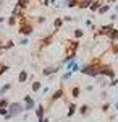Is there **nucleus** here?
I'll list each match as a JSON object with an SVG mask.
<instances>
[{
	"mask_svg": "<svg viewBox=\"0 0 118 122\" xmlns=\"http://www.w3.org/2000/svg\"><path fill=\"white\" fill-rule=\"evenodd\" d=\"M115 2H117V0H92L91 8L97 10V11H100V13H104V11H107L109 7L112 5V3H115Z\"/></svg>",
	"mask_w": 118,
	"mask_h": 122,
	"instance_id": "f257e3e1",
	"label": "nucleus"
},
{
	"mask_svg": "<svg viewBox=\"0 0 118 122\" xmlns=\"http://www.w3.org/2000/svg\"><path fill=\"white\" fill-rule=\"evenodd\" d=\"M66 7H79V8H87L91 7L92 0H65Z\"/></svg>",
	"mask_w": 118,
	"mask_h": 122,
	"instance_id": "f03ea898",
	"label": "nucleus"
},
{
	"mask_svg": "<svg viewBox=\"0 0 118 122\" xmlns=\"http://www.w3.org/2000/svg\"><path fill=\"white\" fill-rule=\"evenodd\" d=\"M21 112V104H18V103H15V104H10V114L7 116V117H13V116H16V114H19Z\"/></svg>",
	"mask_w": 118,
	"mask_h": 122,
	"instance_id": "7ed1b4c3",
	"label": "nucleus"
},
{
	"mask_svg": "<svg viewBox=\"0 0 118 122\" xmlns=\"http://www.w3.org/2000/svg\"><path fill=\"white\" fill-rule=\"evenodd\" d=\"M57 72V67H49L44 70V75H50V73H55Z\"/></svg>",
	"mask_w": 118,
	"mask_h": 122,
	"instance_id": "20e7f679",
	"label": "nucleus"
},
{
	"mask_svg": "<svg viewBox=\"0 0 118 122\" xmlns=\"http://www.w3.org/2000/svg\"><path fill=\"white\" fill-rule=\"evenodd\" d=\"M27 78V73H26V70H23V72H21V73H19V81H21V83H23V81H24V80H26Z\"/></svg>",
	"mask_w": 118,
	"mask_h": 122,
	"instance_id": "39448f33",
	"label": "nucleus"
},
{
	"mask_svg": "<svg viewBox=\"0 0 118 122\" xmlns=\"http://www.w3.org/2000/svg\"><path fill=\"white\" fill-rule=\"evenodd\" d=\"M7 106H8V101H7V99H2V101H0V109H3V107H7Z\"/></svg>",
	"mask_w": 118,
	"mask_h": 122,
	"instance_id": "423d86ee",
	"label": "nucleus"
},
{
	"mask_svg": "<svg viewBox=\"0 0 118 122\" xmlns=\"http://www.w3.org/2000/svg\"><path fill=\"white\" fill-rule=\"evenodd\" d=\"M36 114H37V117H42V114H44V109H42V107H39V109L36 111Z\"/></svg>",
	"mask_w": 118,
	"mask_h": 122,
	"instance_id": "0eeeda50",
	"label": "nucleus"
},
{
	"mask_svg": "<svg viewBox=\"0 0 118 122\" xmlns=\"http://www.w3.org/2000/svg\"><path fill=\"white\" fill-rule=\"evenodd\" d=\"M39 88H41V83H37V81H36V83L32 85V90H34V91H37Z\"/></svg>",
	"mask_w": 118,
	"mask_h": 122,
	"instance_id": "6e6552de",
	"label": "nucleus"
},
{
	"mask_svg": "<svg viewBox=\"0 0 118 122\" xmlns=\"http://www.w3.org/2000/svg\"><path fill=\"white\" fill-rule=\"evenodd\" d=\"M74 36H76V38H81V36H82L81 29H76V33H74Z\"/></svg>",
	"mask_w": 118,
	"mask_h": 122,
	"instance_id": "1a4fd4ad",
	"label": "nucleus"
},
{
	"mask_svg": "<svg viewBox=\"0 0 118 122\" xmlns=\"http://www.w3.org/2000/svg\"><path fill=\"white\" fill-rule=\"evenodd\" d=\"M78 94H79V90H78V88H74V90H73V96H74V98H78Z\"/></svg>",
	"mask_w": 118,
	"mask_h": 122,
	"instance_id": "9d476101",
	"label": "nucleus"
},
{
	"mask_svg": "<svg viewBox=\"0 0 118 122\" xmlns=\"http://www.w3.org/2000/svg\"><path fill=\"white\" fill-rule=\"evenodd\" d=\"M87 112V106H82L81 107V114H86Z\"/></svg>",
	"mask_w": 118,
	"mask_h": 122,
	"instance_id": "9b49d317",
	"label": "nucleus"
},
{
	"mask_svg": "<svg viewBox=\"0 0 118 122\" xmlns=\"http://www.w3.org/2000/svg\"><path fill=\"white\" fill-rule=\"evenodd\" d=\"M62 25V20H55V28H58Z\"/></svg>",
	"mask_w": 118,
	"mask_h": 122,
	"instance_id": "f8f14e48",
	"label": "nucleus"
},
{
	"mask_svg": "<svg viewBox=\"0 0 118 122\" xmlns=\"http://www.w3.org/2000/svg\"><path fill=\"white\" fill-rule=\"evenodd\" d=\"M42 122H49V119H44V121H42Z\"/></svg>",
	"mask_w": 118,
	"mask_h": 122,
	"instance_id": "ddd939ff",
	"label": "nucleus"
}]
</instances>
